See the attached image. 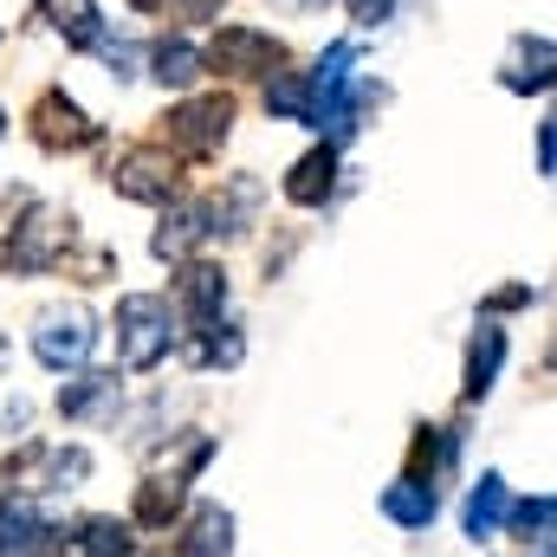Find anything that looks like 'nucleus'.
Returning a JSON list of instances; mask_svg holds the SVG:
<instances>
[{"mask_svg":"<svg viewBox=\"0 0 557 557\" xmlns=\"http://www.w3.org/2000/svg\"><path fill=\"white\" fill-rule=\"evenodd\" d=\"M78 545H85V557H131V525L124 519H85Z\"/></svg>","mask_w":557,"mask_h":557,"instance_id":"obj_21","label":"nucleus"},{"mask_svg":"<svg viewBox=\"0 0 557 557\" xmlns=\"http://www.w3.org/2000/svg\"><path fill=\"white\" fill-rule=\"evenodd\" d=\"M175 292H182V305H188V318L208 331L214 318H221V305H227V278L214 273V267H188V273L175 278Z\"/></svg>","mask_w":557,"mask_h":557,"instance_id":"obj_14","label":"nucleus"},{"mask_svg":"<svg viewBox=\"0 0 557 557\" xmlns=\"http://www.w3.org/2000/svg\"><path fill=\"white\" fill-rule=\"evenodd\" d=\"M59 33L72 46H104V26H98V7L91 0H59Z\"/></svg>","mask_w":557,"mask_h":557,"instance_id":"obj_22","label":"nucleus"},{"mask_svg":"<svg viewBox=\"0 0 557 557\" xmlns=\"http://www.w3.org/2000/svg\"><path fill=\"white\" fill-rule=\"evenodd\" d=\"M227 124H234V98H195V104H182V111L169 117V143H162V149H175V156H208L214 143L227 137Z\"/></svg>","mask_w":557,"mask_h":557,"instance_id":"obj_5","label":"nucleus"},{"mask_svg":"<svg viewBox=\"0 0 557 557\" xmlns=\"http://www.w3.org/2000/svg\"><path fill=\"white\" fill-rule=\"evenodd\" d=\"M539 557H552V552H539Z\"/></svg>","mask_w":557,"mask_h":557,"instance_id":"obj_32","label":"nucleus"},{"mask_svg":"<svg viewBox=\"0 0 557 557\" xmlns=\"http://www.w3.org/2000/svg\"><path fill=\"white\" fill-rule=\"evenodd\" d=\"M33 137L46 143V149H85V143L98 137V124H91L65 91H46V98L33 104Z\"/></svg>","mask_w":557,"mask_h":557,"instance_id":"obj_8","label":"nucleus"},{"mask_svg":"<svg viewBox=\"0 0 557 557\" xmlns=\"http://www.w3.org/2000/svg\"><path fill=\"white\" fill-rule=\"evenodd\" d=\"M195 363H240V337L227 331V337H208L201 350H195Z\"/></svg>","mask_w":557,"mask_h":557,"instance_id":"obj_25","label":"nucleus"},{"mask_svg":"<svg viewBox=\"0 0 557 557\" xmlns=\"http://www.w3.org/2000/svg\"><path fill=\"white\" fill-rule=\"evenodd\" d=\"M267 111L292 117V124H311V85H305V78H273V91H267Z\"/></svg>","mask_w":557,"mask_h":557,"instance_id":"obj_23","label":"nucleus"},{"mask_svg":"<svg viewBox=\"0 0 557 557\" xmlns=\"http://www.w3.org/2000/svg\"><path fill=\"white\" fill-rule=\"evenodd\" d=\"M111 396H117V376H78V383L59 396V416H65V421H85V416H98Z\"/></svg>","mask_w":557,"mask_h":557,"instance_id":"obj_20","label":"nucleus"},{"mask_svg":"<svg viewBox=\"0 0 557 557\" xmlns=\"http://www.w3.org/2000/svg\"><path fill=\"white\" fill-rule=\"evenodd\" d=\"M383 512H389L396 525H409V532H428V525H434V486L416 480V473H409V480H396V486L383 493Z\"/></svg>","mask_w":557,"mask_h":557,"instance_id":"obj_16","label":"nucleus"},{"mask_svg":"<svg viewBox=\"0 0 557 557\" xmlns=\"http://www.w3.org/2000/svg\"><path fill=\"white\" fill-rule=\"evenodd\" d=\"M234 552V512L227 506H201L182 532V557H227Z\"/></svg>","mask_w":557,"mask_h":557,"instance_id":"obj_13","label":"nucleus"},{"mask_svg":"<svg viewBox=\"0 0 557 557\" xmlns=\"http://www.w3.org/2000/svg\"><path fill=\"white\" fill-rule=\"evenodd\" d=\"M389 7H396V0H350V20H357V26H383Z\"/></svg>","mask_w":557,"mask_h":557,"instance_id":"obj_27","label":"nucleus"},{"mask_svg":"<svg viewBox=\"0 0 557 557\" xmlns=\"http://www.w3.org/2000/svg\"><path fill=\"white\" fill-rule=\"evenodd\" d=\"M499 363H506V331L499 324H480V337L467 344V403H480L486 389H493V376H499Z\"/></svg>","mask_w":557,"mask_h":557,"instance_id":"obj_12","label":"nucleus"},{"mask_svg":"<svg viewBox=\"0 0 557 557\" xmlns=\"http://www.w3.org/2000/svg\"><path fill=\"white\" fill-rule=\"evenodd\" d=\"M111 182H117V195H131V201H169V195H175V156H169V149H131V156L111 169Z\"/></svg>","mask_w":557,"mask_h":557,"instance_id":"obj_7","label":"nucleus"},{"mask_svg":"<svg viewBox=\"0 0 557 557\" xmlns=\"http://www.w3.org/2000/svg\"><path fill=\"white\" fill-rule=\"evenodd\" d=\"M162 7H169L175 20H214V13H221L227 0H162Z\"/></svg>","mask_w":557,"mask_h":557,"instance_id":"obj_26","label":"nucleus"},{"mask_svg":"<svg viewBox=\"0 0 557 557\" xmlns=\"http://www.w3.org/2000/svg\"><path fill=\"white\" fill-rule=\"evenodd\" d=\"M0 557H59V532L33 506H0Z\"/></svg>","mask_w":557,"mask_h":557,"instance_id":"obj_9","label":"nucleus"},{"mask_svg":"<svg viewBox=\"0 0 557 557\" xmlns=\"http://www.w3.org/2000/svg\"><path fill=\"white\" fill-rule=\"evenodd\" d=\"M221 227V208H175L169 221H162V234H156V253L162 260H182L195 240H208Z\"/></svg>","mask_w":557,"mask_h":557,"instance_id":"obj_11","label":"nucleus"},{"mask_svg":"<svg viewBox=\"0 0 557 557\" xmlns=\"http://www.w3.org/2000/svg\"><path fill=\"white\" fill-rule=\"evenodd\" d=\"M0 124H7V111H0Z\"/></svg>","mask_w":557,"mask_h":557,"instance_id":"obj_31","label":"nucleus"},{"mask_svg":"<svg viewBox=\"0 0 557 557\" xmlns=\"http://www.w3.org/2000/svg\"><path fill=\"white\" fill-rule=\"evenodd\" d=\"M285 7H311V0H285Z\"/></svg>","mask_w":557,"mask_h":557,"instance_id":"obj_30","label":"nucleus"},{"mask_svg":"<svg viewBox=\"0 0 557 557\" xmlns=\"http://www.w3.org/2000/svg\"><path fill=\"white\" fill-rule=\"evenodd\" d=\"M131 7H143V13H149V7H162V0H131Z\"/></svg>","mask_w":557,"mask_h":557,"instance_id":"obj_29","label":"nucleus"},{"mask_svg":"<svg viewBox=\"0 0 557 557\" xmlns=\"http://www.w3.org/2000/svg\"><path fill=\"white\" fill-rule=\"evenodd\" d=\"M175 512H182V480H175V473H169V480L156 473V480L137 486V525H169Z\"/></svg>","mask_w":557,"mask_h":557,"instance_id":"obj_18","label":"nucleus"},{"mask_svg":"<svg viewBox=\"0 0 557 557\" xmlns=\"http://www.w3.org/2000/svg\"><path fill=\"white\" fill-rule=\"evenodd\" d=\"M331 188H337V149L331 143L311 149V156H298L292 175H285V201H298V208H318Z\"/></svg>","mask_w":557,"mask_h":557,"instance_id":"obj_10","label":"nucleus"},{"mask_svg":"<svg viewBox=\"0 0 557 557\" xmlns=\"http://www.w3.org/2000/svg\"><path fill=\"white\" fill-rule=\"evenodd\" d=\"M156 78H162L169 91L195 85V78H201V52H195L188 39H162V46H156Z\"/></svg>","mask_w":557,"mask_h":557,"instance_id":"obj_19","label":"nucleus"},{"mask_svg":"<svg viewBox=\"0 0 557 557\" xmlns=\"http://www.w3.org/2000/svg\"><path fill=\"white\" fill-rule=\"evenodd\" d=\"M557 169V124H545L539 131V175H552Z\"/></svg>","mask_w":557,"mask_h":557,"instance_id":"obj_28","label":"nucleus"},{"mask_svg":"<svg viewBox=\"0 0 557 557\" xmlns=\"http://www.w3.org/2000/svg\"><path fill=\"white\" fill-rule=\"evenodd\" d=\"M175 344V318H169V298L156 292H131L117 305V350H124V370H156Z\"/></svg>","mask_w":557,"mask_h":557,"instance_id":"obj_1","label":"nucleus"},{"mask_svg":"<svg viewBox=\"0 0 557 557\" xmlns=\"http://www.w3.org/2000/svg\"><path fill=\"white\" fill-rule=\"evenodd\" d=\"M91 344H98V324H91L85 305H52V311L33 318V357L46 370H78L91 357Z\"/></svg>","mask_w":557,"mask_h":557,"instance_id":"obj_2","label":"nucleus"},{"mask_svg":"<svg viewBox=\"0 0 557 557\" xmlns=\"http://www.w3.org/2000/svg\"><path fill=\"white\" fill-rule=\"evenodd\" d=\"M85 473H91V454H85V447H46V441H33V447L7 467V480L26 486V493H59V486H78Z\"/></svg>","mask_w":557,"mask_h":557,"instance_id":"obj_4","label":"nucleus"},{"mask_svg":"<svg viewBox=\"0 0 557 557\" xmlns=\"http://www.w3.org/2000/svg\"><path fill=\"white\" fill-rule=\"evenodd\" d=\"M278 59H285V46H278L273 33L221 26V39L208 46V59H201V65H214V72H273Z\"/></svg>","mask_w":557,"mask_h":557,"instance_id":"obj_6","label":"nucleus"},{"mask_svg":"<svg viewBox=\"0 0 557 557\" xmlns=\"http://www.w3.org/2000/svg\"><path fill=\"white\" fill-rule=\"evenodd\" d=\"M65 247H72V214L39 201V208H26V221L13 227L7 260H13V273H46V267L65 260Z\"/></svg>","mask_w":557,"mask_h":557,"instance_id":"obj_3","label":"nucleus"},{"mask_svg":"<svg viewBox=\"0 0 557 557\" xmlns=\"http://www.w3.org/2000/svg\"><path fill=\"white\" fill-rule=\"evenodd\" d=\"M552 39H519L512 46V59H506V91H545L552 85Z\"/></svg>","mask_w":557,"mask_h":557,"instance_id":"obj_15","label":"nucleus"},{"mask_svg":"<svg viewBox=\"0 0 557 557\" xmlns=\"http://www.w3.org/2000/svg\"><path fill=\"white\" fill-rule=\"evenodd\" d=\"M512 532H519V539H545V532H552V493L525 499V506L512 512Z\"/></svg>","mask_w":557,"mask_h":557,"instance_id":"obj_24","label":"nucleus"},{"mask_svg":"<svg viewBox=\"0 0 557 557\" xmlns=\"http://www.w3.org/2000/svg\"><path fill=\"white\" fill-rule=\"evenodd\" d=\"M467 539H493L499 532V519H506V480L499 473H480V486L467 493Z\"/></svg>","mask_w":557,"mask_h":557,"instance_id":"obj_17","label":"nucleus"}]
</instances>
